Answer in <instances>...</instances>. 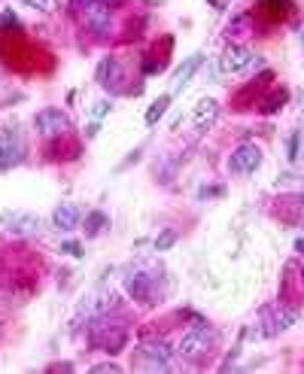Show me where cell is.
<instances>
[{
  "label": "cell",
  "mask_w": 304,
  "mask_h": 374,
  "mask_svg": "<svg viewBox=\"0 0 304 374\" xmlns=\"http://www.w3.org/2000/svg\"><path fill=\"white\" fill-rule=\"evenodd\" d=\"M210 341H213V335H210L207 326H192V329L182 335L177 353L182 356V359H201V356L207 353Z\"/></svg>",
  "instance_id": "obj_3"
},
{
  "label": "cell",
  "mask_w": 304,
  "mask_h": 374,
  "mask_svg": "<svg viewBox=\"0 0 304 374\" xmlns=\"http://www.w3.org/2000/svg\"><path fill=\"white\" fill-rule=\"evenodd\" d=\"M301 277H304V271H301Z\"/></svg>",
  "instance_id": "obj_28"
},
{
  "label": "cell",
  "mask_w": 304,
  "mask_h": 374,
  "mask_svg": "<svg viewBox=\"0 0 304 374\" xmlns=\"http://www.w3.org/2000/svg\"><path fill=\"white\" fill-rule=\"evenodd\" d=\"M298 319V314L295 310H289V308H277L271 314V332H283V329H289V326Z\"/></svg>",
  "instance_id": "obj_14"
},
{
  "label": "cell",
  "mask_w": 304,
  "mask_h": 374,
  "mask_svg": "<svg viewBox=\"0 0 304 374\" xmlns=\"http://www.w3.org/2000/svg\"><path fill=\"white\" fill-rule=\"evenodd\" d=\"M173 241H177V234H173V232H164V234H162V238H158V241H155V250H158V253H162V250H167V247H173Z\"/></svg>",
  "instance_id": "obj_22"
},
{
  "label": "cell",
  "mask_w": 304,
  "mask_h": 374,
  "mask_svg": "<svg viewBox=\"0 0 304 374\" xmlns=\"http://www.w3.org/2000/svg\"><path fill=\"white\" fill-rule=\"evenodd\" d=\"M125 289H128V295H131L134 301L149 304L152 299H155V277L146 274V271H134V274H128Z\"/></svg>",
  "instance_id": "obj_8"
},
{
  "label": "cell",
  "mask_w": 304,
  "mask_h": 374,
  "mask_svg": "<svg viewBox=\"0 0 304 374\" xmlns=\"http://www.w3.org/2000/svg\"><path fill=\"white\" fill-rule=\"evenodd\" d=\"M283 104H286V91H274V95L268 97V101L262 104V110H265V113H277Z\"/></svg>",
  "instance_id": "obj_21"
},
{
  "label": "cell",
  "mask_w": 304,
  "mask_h": 374,
  "mask_svg": "<svg viewBox=\"0 0 304 374\" xmlns=\"http://www.w3.org/2000/svg\"><path fill=\"white\" fill-rule=\"evenodd\" d=\"M79 207L76 204H58L55 213H52V228L55 232H73L76 223H79Z\"/></svg>",
  "instance_id": "obj_11"
},
{
  "label": "cell",
  "mask_w": 304,
  "mask_h": 374,
  "mask_svg": "<svg viewBox=\"0 0 304 374\" xmlns=\"http://www.w3.org/2000/svg\"><path fill=\"white\" fill-rule=\"evenodd\" d=\"M173 359V350L167 341H146V344H140V362L146 365V368H167Z\"/></svg>",
  "instance_id": "obj_7"
},
{
  "label": "cell",
  "mask_w": 304,
  "mask_h": 374,
  "mask_svg": "<svg viewBox=\"0 0 304 374\" xmlns=\"http://www.w3.org/2000/svg\"><path fill=\"white\" fill-rule=\"evenodd\" d=\"M258 165H262V149L256 143H243L228 158V171L231 174H253V171H258Z\"/></svg>",
  "instance_id": "obj_6"
},
{
  "label": "cell",
  "mask_w": 304,
  "mask_h": 374,
  "mask_svg": "<svg viewBox=\"0 0 304 374\" xmlns=\"http://www.w3.org/2000/svg\"><path fill=\"white\" fill-rule=\"evenodd\" d=\"M91 344L104 347L106 353H116V350L125 344V329H122V326H113V329H95L91 332Z\"/></svg>",
  "instance_id": "obj_10"
},
{
  "label": "cell",
  "mask_w": 304,
  "mask_h": 374,
  "mask_svg": "<svg viewBox=\"0 0 304 374\" xmlns=\"http://www.w3.org/2000/svg\"><path fill=\"white\" fill-rule=\"evenodd\" d=\"M79 19L95 34H110L113 28V12L106 0H79Z\"/></svg>",
  "instance_id": "obj_1"
},
{
  "label": "cell",
  "mask_w": 304,
  "mask_h": 374,
  "mask_svg": "<svg viewBox=\"0 0 304 374\" xmlns=\"http://www.w3.org/2000/svg\"><path fill=\"white\" fill-rule=\"evenodd\" d=\"M295 250H298V253H304V241H301V238L295 241Z\"/></svg>",
  "instance_id": "obj_27"
},
{
  "label": "cell",
  "mask_w": 304,
  "mask_h": 374,
  "mask_svg": "<svg viewBox=\"0 0 304 374\" xmlns=\"http://www.w3.org/2000/svg\"><path fill=\"white\" fill-rule=\"evenodd\" d=\"M97 80L104 82V86H110V82L119 80V61L116 58H106L101 64V71H97Z\"/></svg>",
  "instance_id": "obj_17"
},
{
  "label": "cell",
  "mask_w": 304,
  "mask_h": 374,
  "mask_svg": "<svg viewBox=\"0 0 304 374\" xmlns=\"http://www.w3.org/2000/svg\"><path fill=\"white\" fill-rule=\"evenodd\" d=\"M28 6H37V10H52L55 6V0H25Z\"/></svg>",
  "instance_id": "obj_24"
},
{
  "label": "cell",
  "mask_w": 304,
  "mask_h": 374,
  "mask_svg": "<svg viewBox=\"0 0 304 374\" xmlns=\"http://www.w3.org/2000/svg\"><path fill=\"white\" fill-rule=\"evenodd\" d=\"M91 371H97V374H101V371H110V374H119V365H116V362H104V365H95V368H91Z\"/></svg>",
  "instance_id": "obj_25"
},
{
  "label": "cell",
  "mask_w": 304,
  "mask_h": 374,
  "mask_svg": "<svg viewBox=\"0 0 304 374\" xmlns=\"http://www.w3.org/2000/svg\"><path fill=\"white\" fill-rule=\"evenodd\" d=\"M167 104H171V95H162V97H158V101H155V104H152V106H149V113H146V125H155V122H158V119H162V116H164Z\"/></svg>",
  "instance_id": "obj_19"
},
{
  "label": "cell",
  "mask_w": 304,
  "mask_h": 374,
  "mask_svg": "<svg viewBox=\"0 0 304 374\" xmlns=\"http://www.w3.org/2000/svg\"><path fill=\"white\" fill-rule=\"evenodd\" d=\"M64 253H70V256H79V247H76V243H64Z\"/></svg>",
  "instance_id": "obj_26"
},
{
  "label": "cell",
  "mask_w": 304,
  "mask_h": 374,
  "mask_svg": "<svg viewBox=\"0 0 304 374\" xmlns=\"http://www.w3.org/2000/svg\"><path fill=\"white\" fill-rule=\"evenodd\" d=\"M216 116H219V101H213V97H204V101H198L195 113H192L195 131H207L213 122H216Z\"/></svg>",
  "instance_id": "obj_9"
},
{
  "label": "cell",
  "mask_w": 304,
  "mask_h": 374,
  "mask_svg": "<svg viewBox=\"0 0 304 374\" xmlns=\"http://www.w3.org/2000/svg\"><path fill=\"white\" fill-rule=\"evenodd\" d=\"M21 156H25V140H21L19 128H0V171L19 165Z\"/></svg>",
  "instance_id": "obj_2"
},
{
  "label": "cell",
  "mask_w": 304,
  "mask_h": 374,
  "mask_svg": "<svg viewBox=\"0 0 304 374\" xmlns=\"http://www.w3.org/2000/svg\"><path fill=\"white\" fill-rule=\"evenodd\" d=\"M34 128H37V134L40 137L52 140V137H61V134L70 131V119H67L61 110H43V113H37Z\"/></svg>",
  "instance_id": "obj_5"
},
{
  "label": "cell",
  "mask_w": 304,
  "mask_h": 374,
  "mask_svg": "<svg viewBox=\"0 0 304 374\" xmlns=\"http://www.w3.org/2000/svg\"><path fill=\"white\" fill-rule=\"evenodd\" d=\"M258 6H262L271 19H283V15L292 10V0H258Z\"/></svg>",
  "instance_id": "obj_16"
},
{
  "label": "cell",
  "mask_w": 304,
  "mask_h": 374,
  "mask_svg": "<svg viewBox=\"0 0 304 374\" xmlns=\"http://www.w3.org/2000/svg\"><path fill=\"white\" fill-rule=\"evenodd\" d=\"M198 64H201V55H192V58H189L186 61V67H180V71H177V76H173V88H186V82L189 80H192V73L198 71Z\"/></svg>",
  "instance_id": "obj_15"
},
{
  "label": "cell",
  "mask_w": 304,
  "mask_h": 374,
  "mask_svg": "<svg viewBox=\"0 0 304 374\" xmlns=\"http://www.w3.org/2000/svg\"><path fill=\"white\" fill-rule=\"evenodd\" d=\"M256 64H258V58L249 49H243V46H228V49L222 52V61H219L222 73H231V76H240V73L253 71Z\"/></svg>",
  "instance_id": "obj_4"
},
{
  "label": "cell",
  "mask_w": 304,
  "mask_h": 374,
  "mask_svg": "<svg viewBox=\"0 0 304 374\" xmlns=\"http://www.w3.org/2000/svg\"><path fill=\"white\" fill-rule=\"evenodd\" d=\"M116 304V299H113V292H104V295H91V299L82 301V314H106V310Z\"/></svg>",
  "instance_id": "obj_13"
},
{
  "label": "cell",
  "mask_w": 304,
  "mask_h": 374,
  "mask_svg": "<svg viewBox=\"0 0 304 374\" xmlns=\"http://www.w3.org/2000/svg\"><path fill=\"white\" fill-rule=\"evenodd\" d=\"M228 37H234V40H240V37L249 34V15H234V21H228Z\"/></svg>",
  "instance_id": "obj_18"
},
{
  "label": "cell",
  "mask_w": 304,
  "mask_h": 374,
  "mask_svg": "<svg viewBox=\"0 0 304 374\" xmlns=\"http://www.w3.org/2000/svg\"><path fill=\"white\" fill-rule=\"evenodd\" d=\"M6 223L15 234H37L40 232V219L30 216V213H15V216H6Z\"/></svg>",
  "instance_id": "obj_12"
},
{
  "label": "cell",
  "mask_w": 304,
  "mask_h": 374,
  "mask_svg": "<svg viewBox=\"0 0 304 374\" xmlns=\"http://www.w3.org/2000/svg\"><path fill=\"white\" fill-rule=\"evenodd\" d=\"M113 110V104L110 101H97L95 106H91V116H95V119H101V116H106V113H110Z\"/></svg>",
  "instance_id": "obj_23"
},
{
  "label": "cell",
  "mask_w": 304,
  "mask_h": 374,
  "mask_svg": "<svg viewBox=\"0 0 304 374\" xmlns=\"http://www.w3.org/2000/svg\"><path fill=\"white\" fill-rule=\"evenodd\" d=\"M106 225V216H104V213H88V219H86V234H88V238H95V234L97 232H101V228Z\"/></svg>",
  "instance_id": "obj_20"
}]
</instances>
